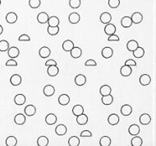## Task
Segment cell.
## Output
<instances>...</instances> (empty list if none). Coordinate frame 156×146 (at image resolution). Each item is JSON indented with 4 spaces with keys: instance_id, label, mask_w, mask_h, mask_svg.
<instances>
[{
    "instance_id": "6da1fadb",
    "label": "cell",
    "mask_w": 156,
    "mask_h": 146,
    "mask_svg": "<svg viewBox=\"0 0 156 146\" xmlns=\"http://www.w3.org/2000/svg\"><path fill=\"white\" fill-rule=\"evenodd\" d=\"M7 51L8 56L10 57L11 59H15V58L19 56V55H20V50L16 46L9 47V49Z\"/></svg>"
},
{
    "instance_id": "7a4b0ae2",
    "label": "cell",
    "mask_w": 156,
    "mask_h": 146,
    "mask_svg": "<svg viewBox=\"0 0 156 146\" xmlns=\"http://www.w3.org/2000/svg\"><path fill=\"white\" fill-rule=\"evenodd\" d=\"M26 101H27L26 97L21 93L17 94L14 97V103H15V104H17V106H22L23 104L26 103Z\"/></svg>"
},
{
    "instance_id": "3957f363",
    "label": "cell",
    "mask_w": 156,
    "mask_h": 146,
    "mask_svg": "<svg viewBox=\"0 0 156 146\" xmlns=\"http://www.w3.org/2000/svg\"><path fill=\"white\" fill-rule=\"evenodd\" d=\"M70 54H71V56L72 57L73 59H78L82 55V50L81 49L80 47L74 46L72 50H70Z\"/></svg>"
},
{
    "instance_id": "277c9868",
    "label": "cell",
    "mask_w": 156,
    "mask_h": 146,
    "mask_svg": "<svg viewBox=\"0 0 156 146\" xmlns=\"http://www.w3.org/2000/svg\"><path fill=\"white\" fill-rule=\"evenodd\" d=\"M132 67L126 65V64H124V65L121 67V69H120V73H121V75L123 77L130 76V75L132 74Z\"/></svg>"
},
{
    "instance_id": "5b68a950",
    "label": "cell",
    "mask_w": 156,
    "mask_h": 146,
    "mask_svg": "<svg viewBox=\"0 0 156 146\" xmlns=\"http://www.w3.org/2000/svg\"><path fill=\"white\" fill-rule=\"evenodd\" d=\"M100 20L102 23L106 25V24L109 23L110 22H111V20H112V16H111V14L109 13L104 12V13H101V15H100Z\"/></svg>"
},
{
    "instance_id": "8992f818",
    "label": "cell",
    "mask_w": 156,
    "mask_h": 146,
    "mask_svg": "<svg viewBox=\"0 0 156 146\" xmlns=\"http://www.w3.org/2000/svg\"><path fill=\"white\" fill-rule=\"evenodd\" d=\"M101 55L104 59H109L113 55V50L111 47H104L101 51Z\"/></svg>"
},
{
    "instance_id": "52a82bcc",
    "label": "cell",
    "mask_w": 156,
    "mask_h": 146,
    "mask_svg": "<svg viewBox=\"0 0 156 146\" xmlns=\"http://www.w3.org/2000/svg\"><path fill=\"white\" fill-rule=\"evenodd\" d=\"M131 19H132V23L139 24L142 22L143 15L140 13H139V12H136V13H132V17H131Z\"/></svg>"
},
{
    "instance_id": "ba28073f",
    "label": "cell",
    "mask_w": 156,
    "mask_h": 146,
    "mask_svg": "<svg viewBox=\"0 0 156 146\" xmlns=\"http://www.w3.org/2000/svg\"><path fill=\"white\" fill-rule=\"evenodd\" d=\"M119 116L118 115H117L115 113H113L111 114L109 117H108V122L109 125L111 126H116L119 123Z\"/></svg>"
},
{
    "instance_id": "9c48e42d",
    "label": "cell",
    "mask_w": 156,
    "mask_h": 146,
    "mask_svg": "<svg viewBox=\"0 0 156 146\" xmlns=\"http://www.w3.org/2000/svg\"><path fill=\"white\" fill-rule=\"evenodd\" d=\"M26 121H27L26 116H24L23 114H21V113H18L14 117V122L16 123L17 125H18V126L24 125L26 123Z\"/></svg>"
},
{
    "instance_id": "30bf717a",
    "label": "cell",
    "mask_w": 156,
    "mask_h": 146,
    "mask_svg": "<svg viewBox=\"0 0 156 146\" xmlns=\"http://www.w3.org/2000/svg\"><path fill=\"white\" fill-rule=\"evenodd\" d=\"M115 32H116V27L114 24L110 23V22L106 24V26L104 27V33L108 36H110V35L115 34Z\"/></svg>"
},
{
    "instance_id": "8fae6325",
    "label": "cell",
    "mask_w": 156,
    "mask_h": 146,
    "mask_svg": "<svg viewBox=\"0 0 156 146\" xmlns=\"http://www.w3.org/2000/svg\"><path fill=\"white\" fill-rule=\"evenodd\" d=\"M75 83L77 86H83L87 83V77L83 74H78L75 78Z\"/></svg>"
},
{
    "instance_id": "7c38bea8",
    "label": "cell",
    "mask_w": 156,
    "mask_h": 146,
    "mask_svg": "<svg viewBox=\"0 0 156 146\" xmlns=\"http://www.w3.org/2000/svg\"><path fill=\"white\" fill-rule=\"evenodd\" d=\"M50 54H51V50L49 47L47 46H43L41 47L39 50V55L41 58L43 59H46L48 57L50 56Z\"/></svg>"
},
{
    "instance_id": "4fadbf2b",
    "label": "cell",
    "mask_w": 156,
    "mask_h": 146,
    "mask_svg": "<svg viewBox=\"0 0 156 146\" xmlns=\"http://www.w3.org/2000/svg\"><path fill=\"white\" fill-rule=\"evenodd\" d=\"M47 73L50 77H55L59 73V69L58 68L57 65H50L48 67Z\"/></svg>"
},
{
    "instance_id": "5bb4252c",
    "label": "cell",
    "mask_w": 156,
    "mask_h": 146,
    "mask_svg": "<svg viewBox=\"0 0 156 146\" xmlns=\"http://www.w3.org/2000/svg\"><path fill=\"white\" fill-rule=\"evenodd\" d=\"M6 21L9 24H13L15 22H17V13H15L14 12H10L6 15Z\"/></svg>"
},
{
    "instance_id": "9a60e30c",
    "label": "cell",
    "mask_w": 156,
    "mask_h": 146,
    "mask_svg": "<svg viewBox=\"0 0 156 146\" xmlns=\"http://www.w3.org/2000/svg\"><path fill=\"white\" fill-rule=\"evenodd\" d=\"M21 77L19 74H13L10 78V83L13 86H19L21 83Z\"/></svg>"
},
{
    "instance_id": "2e32d148",
    "label": "cell",
    "mask_w": 156,
    "mask_h": 146,
    "mask_svg": "<svg viewBox=\"0 0 156 146\" xmlns=\"http://www.w3.org/2000/svg\"><path fill=\"white\" fill-rule=\"evenodd\" d=\"M139 121L141 125L146 126V125H148V124L150 123V121H151V117H150V116H149V114L144 113V114H142L141 116H140Z\"/></svg>"
},
{
    "instance_id": "e0dca14e",
    "label": "cell",
    "mask_w": 156,
    "mask_h": 146,
    "mask_svg": "<svg viewBox=\"0 0 156 146\" xmlns=\"http://www.w3.org/2000/svg\"><path fill=\"white\" fill-rule=\"evenodd\" d=\"M70 23L72 24H77L81 20V16L77 13H72L68 17Z\"/></svg>"
},
{
    "instance_id": "ac0fdd59",
    "label": "cell",
    "mask_w": 156,
    "mask_h": 146,
    "mask_svg": "<svg viewBox=\"0 0 156 146\" xmlns=\"http://www.w3.org/2000/svg\"><path fill=\"white\" fill-rule=\"evenodd\" d=\"M44 94L46 97H52L55 93V88L54 87L52 86V85H46V86L44 88Z\"/></svg>"
},
{
    "instance_id": "d6986e66",
    "label": "cell",
    "mask_w": 156,
    "mask_h": 146,
    "mask_svg": "<svg viewBox=\"0 0 156 146\" xmlns=\"http://www.w3.org/2000/svg\"><path fill=\"white\" fill-rule=\"evenodd\" d=\"M45 122L49 125V126H53L57 122V116L54 115L53 113H50L48 114L45 117Z\"/></svg>"
},
{
    "instance_id": "ffe728a7",
    "label": "cell",
    "mask_w": 156,
    "mask_h": 146,
    "mask_svg": "<svg viewBox=\"0 0 156 146\" xmlns=\"http://www.w3.org/2000/svg\"><path fill=\"white\" fill-rule=\"evenodd\" d=\"M67 131V128L63 124H60L58 126H57V127L55 128V133L58 136H64V135H66Z\"/></svg>"
},
{
    "instance_id": "44dd1931",
    "label": "cell",
    "mask_w": 156,
    "mask_h": 146,
    "mask_svg": "<svg viewBox=\"0 0 156 146\" xmlns=\"http://www.w3.org/2000/svg\"><path fill=\"white\" fill-rule=\"evenodd\" d=\"M140 83L142 85V86H147L149 85L150 82H151V78L148 74H142L141 76L140 77L139 79Z\"/></svg>"
},
{
    "instance_id": "7402d4cb",
    "label": "cell",
    "mask_w": 156,
    "mask_h": 146,
    "mask_svg": "<svg viewBox=\"0 0 156 146\" xmlns=\"http://www.w3.org/2000/svg\"><path fill=\"white\" fill-rule=\"evenodd\" d=\"M49 15L44 12L40 13L37 16V21L40 22V24H45L48 22V19H49Z\"/></svg>"
},
{
    "instance_id": "603a6c76",
    "label": "cell",
    "mask_w": 156,
    "mask_h": 146,
    "mask_svg": "<svg viewBox=\"0 0 156 146\" xmlns=\"http://www.w3.org/2000/svg\"><path fill=\"white\" fill-rule=\"evenodd\" d=\"M132 112V107L128 104H125L121 107V113H122L123 116H130Z\"/></svg>"
},
{
    "instance_id": "cb8c5ba5",
    "label": "cell",
    "mask_w": 156,
    "mask_h": 146,
    "mask_svg": "<svg viewBox=\"0 0 156 146\" xmlns=\"http://www.w3.org/2000/svg\"><path fill=\"white\" fill-rule=\"evenodd\" d=\"M24 112L27 116H32L36 113V108L33 105H28L25 107Z\"/></svg>"
},
{
    "instance_id": "d4e9b609",
    "label": "cell",
    "mask_w": 156,
    "mask_h": 146,
    "mask_svg": "<svg viewBox=\"0 0 156 146\" xmlns=\"http://www.w3.org/2000/svg\"><path fill=\"white\" fill-rule=\"evenodd\" d=\"M76 122L77 124H79L81 126H84V125H86L88 122V116L86 114H81L79 116H76Z\"/></svg>"
},
{
    "instance_id": "484cf974",
    "label": "cell",
    "mask_w": 156,
    "mask_h": 146,
    "mask_svg": "<svg viewBox=\"0 0 156 146\" xmlns=\"http://www.w3.org/2000/svg\"><path fill=\"white\" fill-rule=\"evenodd\" d=\"M70 103V97L67 94H62L58 97V103L61 106H66Z\"/></svg>"
},
{
    "instance_id": "4316f807",
    "label": "cell",
    "mask_w": 156,
    "mask_h": 146,
    "mask_svg": "<svg viewBox=\"0 0 156 146\" xmlns=\"http://www.w3.org/2000/svg\"><path fill=\"white\" fill-rule=\"evenodd\" d=\"M59 23V18L56 16H52V17H49V19H48V24L50 27H58Z\"/></svg>"
},
{
    "instance_id": "83f0119b",
    "label": "cell",
    "mask_w": 156,
    "mask_h": 146,
    "mask_svg": "<svg viewBox=\"0 0 156 146\" xmlns=\"http://www.w3.org/2000/svg\"><path fill=\"white\" fill-rule=\"evenodd\" d=\"M111 93H112V88H111V87L109 86V85H106V84H105V85H103V86L100 87V95H102V96H106V95L111 94Z\"/></svg>"
},
{
    "instance_id": "f1b7e54d",
    "label": "cell",
    "mask_w": 156,
    "mask_h": 146,
    "mask_svg": "<svg viewBox=\"0 0 156 146\" xmlns=\"http://www.w3.org/2000/svg\"><path fill=\"white\" fill-rule=\"evenodd\" d=\"M140 126L136 124H133L132 126H130L129 129H128V132L131 136H137L140 133Z\"/></svg>"
},
{
    "instance_id": "f546056e",
    "label": "cell",
    "mask_w": 156,
    "mask_h": 146,
    "mask_svg": "<svg viewBox=\"0 0 156 146\" xmlns=\"http://www.w3.org/2000/svg\"><path fill=\"white\" fill-rule=\"evenodd\" d=\"M101 102L105 106L111 105L113 103V97L111 94H109V95H106V96H102Z\"/></svg>"
},
{
    "instance_id": "4dcf8cb0",
    "label": "cell",
    "mask_w": 156,
    "mask_h": 146,
    "mask_svg": "<svg viewBox=\"0 0 156 146\" xmlns=\"http://www.w3.org/2000/svg\"><path fill=\"white\" fill-rule=\"evenodd\" d=\"M138 46H139L138 42L135 40H131L126 43V48H127V50H129V51H132V52L133 50H136Z\"/></svg>"
},
{
    "instance_id": "1f68e13d",
    "label": "cell",
    "mask_w": 156,
    "mask_h": 146,
    "mask_svg": "<svg viewBox=\"0 0 156 146\" xmlns=\"http://www.w3.org/2000/svg\"><path fill=\"white\" fill-rule=\"evenodd\" d=\"M132 52H133V55H134V57L138 58V59H140V58H142V57L145 55V50L143 49L142 47L138 46L137 48H136V50H133Z\"/></svg>"
},
{
    "instance_id": "d6a6232c",
    "label": "cell",
    "mask_w": 156,
    "mask_h": 146,
    "mask_svg": "<svg viewBox=\"0 0 156 146\" xmlns=\"http://www.w3.org/2000/svg\"><path fill=\"white\" fill-rule=\"evenodd\" d=\"M121 25L122 27H125V28H128L130 27L132 25V19L130 17H124L122 18L121 20Z\"/></svg>"
},
{
    "instance_id": "836d02e7",
    "label": "cell",
    "mask_w": 156,
    "mask_h": 146,
    "mask_svg": "<svg viewBox=\"0 0 156 146\" xmlns=\"http://www.w3.org/2000/svg\"><path fill=\"white\" fill-rule=\"evenodd\" d=\"M74 47V43L71 40H65L63 43V49L65 51L70 52V50L72 49Z\"/></svg>"
},
{
    "instance_id": "e575fe53",
    "label": "cell",
    "mask_w": 156,
    "mask_h": 146,
    "mask_svg": "<svg viewBox=\"0 0 156 146\" xmlns=\"http://www.w3.org/2000/svg\"><path fill=\"white\" fill-rule=\"evenodd\" d=\"M49 145V139L46 136H40L37 139V145L38 146H47Z\"/></svg>"
},
{
    "instance_id": "d590c367",
    "label": "cell",
    "mask_w": 156,
    "mask_h": 146,
    "mask_svg": "<svg viewBox=\"0 0 156 146\" xmlns=\"http://www.w3.org/2000/svg\"><path fill=\"white\" fill-rule=\"evenodd\" d=\"M72 113L74 116H79L81 114L84 113V108L81 105H76L72 108Z\"/></svg>"
},
{
    "instance_id": "8d00e7d4",
    "label": "cell",
    "mask_w": 156,
    "mask_h": 146,
    "mask_svg": "<svg viewBox=\"0 0 156 146\" xmlns=\"http://www.w3.org/2000/svg\"><path fill=\"white\" fill-rule=\"evenodd\" d=\"M69 146H78L80 145V139L77 136H72L68 139Z\"/></svg>"
},
{
    "instance_id": "74e56055",
    "label": "cell",
    "mask_w": 156,
    "mask_h": 146,
    "mask_svg": "<svg viewBox=\"0 0 156 146\" xmlns=\"http://www.w3.org/2000/svg\"><path fill=\"white\" fill-rule=\"evenodd\" d=\"M17 139L15 136H8L6 139V145L15 146L17 145Z\"/></svg>"
},
{
    "instance_id": "f35d334b",
    "label": "cell",
    "mask_w": 156,
    "mask_h": 146,
    "mask_svg": "<svg viewBox=\"0 0 156 146\" xmlns=\"http://www.w3.org/2000/svg\"><path fill=\"white\" fill-rule=\"evenodd\" d=\"M143 144L142 139L140 136H135V137L132 139L131 141V145L132 146H141Z\"/></svg>"
},
{
    "instance_id": "ab89813d",
    "label": "cell",
    "mask_w": 156,
    "mask_h": 146,
    "mask_svg": "<svg viewBox=\"0 0 156 146\" xmlns=\"http://www.w3.org/2000/svg\"><path fill=\"white\" fill-rule=\"evenodd\" d=\"M100 145L101 146H109L111 145V139L109 136H103L100 139Z\"/></svg>"
},
{
    "instance_id": "60d3db41",
    "label": "cell",
    "mask_w": 156,
    "mask_h": 146,
    "mask_svg": "<svg viewBox=\"0 0 156 146\" xmlns=\"http://www.w3.org/2000/svg\"><path fill=\"white\" fill-rule=\"evenodd\" d=\"M9 43L7 40H0V51L2 52H5L9 49Z\"/></svg>"
},
{
    "instance_id": "b9f144b4",
    "label": "cell",
    "mask_w": 156,
    "mask_h": 146,
    "mask_svg": "<svg viewBox=\"0 0 156 146\" xmlns=\"http://www.w3.org/2000/svg\"><path fill=\"white\" fill-rule=\"evenodd\" d=\"M48 33L50 34V36H56L57 34L59 32V27H48Z\"/></svg>"
},
{
    "instance_id": "7bdbcfd3",
    "label": "cell",
    "mask_w": 156,
    "mask_h": 146,
    "mask_svg": "<svg viewBox=\"0 0 156 146\" xmlns=\"http://www.w3.org/2000/svg\"><path fill=\"white\" fill-rule=\"evenodd\" d=\"M41 4V1L40 0H29V6L31 8H38Z\"/></svg>"
},
{
    "instance_id": "ee69618b",
    "label": "cell",
    "mask_w": 156,
    "mask_h": 146,
    "mask_svg": "<svg viewBox=\"0 0 156 146\" xmlns=\"http://www.w3.org/2000/svg\"><path fill=\"white\" fill-rule=\"evenodd\" d=\"M81 0H70L69 6L72 8H78L81 6Z\"/></svg>"
},
{
    "instance_id": "f6af8a7d",
    "label": "cell",
    "mask_w": 156,
    "mask_h": 146,
    "mask_svg": "<svg viewBox=\"0 0 156 146\" xmlns=\"http://www.w3.org/2000/svg\"><path fill=\"white\" fill-rule=\"evenodd\" d=\"M120 0H109V6L111 8H117L119 7Z\"/></svg>"
},
{
    "instance_id": "bcb514c9",
    "label": "cell",
    "mask_w": 156,
    "mask_h": 146,
    "mask_svg": "<svg viewBox=\"0 0 156 146\" xmlns=\"http://www.w3.org/2000/svg\"><path fill=\"white\" fill-rule=\"evenodd\" d=\"M18 40H19V41H30V38L27 34H22L21 36L19 37Z\"/></svg>"
},
{
    "instance_id": "7dc6e473",
    "label": "cell",
    "mask_w": 156,
    "mask_h": 146,
    "mask_svg": "<svg viewBox=\"0 0 156 146\" xmlns=\"http://www.w3.org/2000/svg\"><path fill=\"white\" fill-rule=\"evenodd\" d=\"M108 40L109 41H118L119 40V37H118V36L115 35V34H113V35L109 36Z\"/></svg>"
},
{
    "instance_id": "c3c4849f",
    "label": "cell",
    "mask_w": 156,
    "mask_h": 146,
    "mask_svg": "<svg viewBox=\"0 0 156 146\" xmlns=\"http://www.w3.org/2000/svg\"><path fill=\"white\" fill-rule=\"evenodd\" d=\"M86 66H97V63L94 60H88L87 61H86L85 63Z\"/></svg>"
},
{
    "instance_id": "681fc988",
    "label": "cell",
    "mask_w": 156,
    "mask_h": 146,
    "mask_svg": "<svg viewBox=\"0 0 156 146\" xmlns=\"http://www.w3.org/2000/svg\"><path fill=\"white\" fill-rule=\"evenodd\" d=\"M92 136V133L90 132V130H83L82 132L81 133V137H91Z\"/></svg>"
},
{
    "instance_id": "f907efd6",
    "label": "cell",
    "mask_w": 156,
    "mask_h": 146,
    "mask_svg": "<svg viewBox=\"0 0 156 146\" xmlns=\"http://www.w3.org/2000/svg\"><path fill=\"white\" fill-rule=\"evenodd\" d=\"M6 66H17V61L15 60H8L6 62Z\"/></svg>"
},
{
    "instance_id": "816d5d0a",
    "label": "cell",
    "mask_w": 156,
    "mask_h": 146,
    "mask_svg": "<svg viewBox=\"0 0 156 146\" xmlns=\"http://www.w3.org/2000/svg\"><path fill=\"white\" fill-rule=\"evenodd\" d=\"M125 64L126 65H128V66H136V62L134 60H132V59H130V60H127L125 62Z\"/></svg>"
},
{
    "instance_id": "f5cc1de1",
    "label": "cell",
    "mask_w": 156,
    "mask_h": 146,
    "mask_svg": "<svg viewBox=\"0 0 156 146\" xmlns=\"http://www.w3.org/2000/svg\"><path fill=\"white\" fill-rule=\"evenodd\" d=\"M46 66H50V65H57V62L54 60H49L45 62Z\"/></svg>"
},
{
    "instance_id": "db71d44e",
    "label": "cell",
    "mask_w": 156,
    "mask_h": 146,
    "mask_svg": "<svg viewBox=\"0 0 156 146\" xmlns=\"http://www.w3.org/2000/svg\"><path fill=\"white\" fill-rule=\"evenodd\" d=\"M3 31H4V28L2 27V25H0V35L3 33Z\"/></svg>"
},
{
    "instance_id": "11a10c76",
    "label": "cell",
    "mask_w": 156,
    "mask_h": 146,
    "mask_svg": "<svg viewBox=\"0 0 156 146\" xmlns=\"http://www.w3.org/2000/svg\"><path fill=\"white\" fill-rule=\"evenodd\" d=\"M0 6H1V0H0Z\"/></svg>"
}]
</instances>
